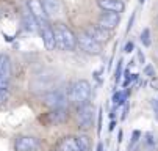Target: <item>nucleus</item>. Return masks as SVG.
Masks as SVG:
<instances>
[{"instance_id":"nucleus-1","label":"nucleus","mask_w":158,"mask_h":151,"mask_svg":"<svg viewBox=\"0 0 158 151\" xmlns=\"http://www.w3.org/2000/svg\"><path fill=\"white\" fill-rule=\"evenodd\" d=\"M53 33H55V42H56V49L64 51V52H72L77 49L78 41L77 35L63 22H58L53 25Z\"/></svg>"},{"instance_id":"nucleus-2","label":"nucleus","mask_w":158,"mask_h":151,"mask_svg":"<svg viewBox=\"0 0 158 151\" xmlns=\"http://www.w3.org/2000/svg\"><path fill=\"white\" fill-rule=\"evenodd\" d=\"M89 99H91V83L85 79L75 80L69 90V101L78 109V107L88 104Z\"/></svg>"},{"instance_id":"nucleus-3","label":"nucleus","mask_w":158,"mask_h":151,"mask_svg":"<svg viewBox=\"0 0 158 151\" xmlns=\"http://www.w3.org/2000/svg\"><path fill=\"white\" fill-rule=\"evenodd\" d=\"M11 82V58L6 54H0V105L5 104L10 96Z\"/></svg>"},{"instance_id":"nucleus-4","label":"nucleus","mask_w":158,"mask_h":151,"mask_svg":"<svg viewBox=\"0 0 158 151\" xmlns=\"http://www.w3.org/2000/svg\"><path fill=\"white\" fill-rule=\"evenodd\" d=\"M27 7H28L30 14H31L33 19L36 20L38 29H42V27L50 25L49 13H47L46 7H44V2H42V0H28V2H27Z\"/></svg>"},{"instance_id":"nucleus-5","label":"nucleus","mask_w":158,"mask_h":151,"mask_svg":"<svg viewBox=\"0 0 158 151\" xmlns=\"http://www.w3.org/2000/svg\"><path fill=\"white\" fill-rule=\"evenodd\" d=\"M94 115H96V110H94V105L93 104H85L81 107L77 109V124H78V129L80 131H88L94 126Z\"/></svg>"},{"instance_id":"nucleus-6","label":"nucleus","mask_w":158,"mask_h":151,"mask_svg":"<svg viewBox=\"0 0 158 151\" xmlns=\"http://www.w3.org/2000/svg\"><path fill=\"white\" fill-rule=\"evenodd\" d=\"M77 41H78V46L81 47V51H85L86 54H91V55L102 54V44L99 41H96L91 35H88L85 30L77 36Z\"/></svg>"},{"instance_id":"nucleus-7","label":"nucleus","mask_w":158,"mask_h":151,"mask_svg":"<svg viewBox=\"0 0 158 151\" xmlns=\"http://www.w3.org/2000/svg\"><path fill=\"white\" fill-rule=\"evenodd\" d=\"M39 146V140L33 135H19L14 140V151H38Z\"/></svg>"},{"instance_id":"nucleus-8","label":"nucleus","mask_w":158,"mask_h":151,"mask_svg":"<svg viewBox=\"0 0 158 151\" xmlns=\"http://www.w3.org/2000/svg\"><path fill=\"white\" fill-rule=\"evenodd\" d=\"M121 22V14L119 13H114V11H102L99 19H97V25L113 32Z\"/></svg>"},{"instance_id":"nucleus-9","label":"nucleus","mask_w":158,"mask_h":151,"mask_svg":"<svg viewBox=\"0 0 158 151\" xmlns=\"http://www.w3.org/2000/svg\"><path fill=\"white\" fill-rule=\"evenodd\" d=\"M67 120V110L66 107H60V109H50V112L46 113V117L41 118V121L47 126H56L61 124Z\"/></svg>"},{"instance_id":"nucleus-10","label":"nucleus","mask_w":158,"mask_h":151,"mask_svg":"<svg viewBox=\"0 0 158 151\" xmlns=\"http://www.w3.org/2000/svg\"><path fill=\"white\" fill-rule=\"evenodd\" d=\"M85 32L88 35H91L96 41H99L100 44H106V42H110V39H111V32L100 27V25H89V27L85 29Z\"/></svg>"},{"instance_id":"nucleus-11","label":"nucleus","mask_w":158,"mask_h":151,"mask_svg":"<svg viewBox=\"0 0 158 151\" xmlns=\"http://www.w3.org/2000/svg\"><path fill=\"white\" fill-rule=\"evenodd\" d=\"M66 101H67V98L60 90L50 91V93L46 95V98H44V104H46L47 107H50V109H60V107H64Z\"/></svg>"},{"instance_id":"nucleus-12","label":"nucleus","mask_w":158,"mask_h":151,"mask_svg":"<svg viewBox=\"0 0 158 151\" xmlns=\"http://www.w3.org/2000/svg\"><path fill=\"white\" fill-rule=\"evenodd\" d=\"M41 32V38H42V44L46 47V51H55L56 49V42H55V33H53V27L47 25L39 29Z\"/></svg>"},{"instance_id":"nucleus-13","label":"nucleus","mask_w":158,"mask_h":151,"mask_svg":"<svg viewBox=\"0 0 158 151\" xmlns=\"http://www.w3.org/2000/svg\"><path fill=\"white\" fill-rule=\"evenodd\" d=\"M97 5L102 11H114L119 14L125 10L124 0H97Z\"/></svg>"},{"instance_id":"nucleus-14","label":"nucleus","mask_w":158,"mask_h":151,"mask_svg":"<svg viewBox=\"0 0 158 151\" xmlns=\"http://www.w3.org/2000/svg\"><path fill=\"white\" fill-rule=\"evenodd\" d=\"M56 151H80L78 146H77V142H75V137H64L60 140L58 146H56Z\"/></svg>"},{"instance_id":"nucleus-15","label":"nucleus","mask_w":158,"mask_h":151,"mask_svg":"<svg viewBox=\"0 0 158 151\" xmlns=\"http://www.w3.org/2000/svg\"><path fill=\"white\" fill-rule=\"evenodd\" d=\"M128 95H130L128 88H124V90H119V91H116L114 95H113V104H114L116 107H121V105H124V104L127 102V99H128Z\"/></svg>"},{"instance_id":"nucleus-16","label":"nucleus","mask_w":158,"mask_h":151,"mask_svg":"<svg viewBox=\"0 0 158 151\" xmlns=\"http://www.w3.org/2000/svg\"><path fill=\"white\" fill-rule=\"evenodd\" d=\"M75 142H77V146L80 151H91V140H89L88 135L80 134L75 137Z\"/></svg>"},{"instance_id":"nucleus-17","label":"nucleus","mask_w":158,"mask_h":151,"mask_svg":"<svg viewBox=\"0 0 158 151\" xmlns=\"http://www.w3.org/2000/svg\"><path fill=\"white\" fill-rule=\"evenodd\" d=\"M44 7H46L49 14H58V11H60L58 0H44Z\"/></svg>"},{"instance_id":"nucleus-18","label":"nucleus","mask_w":158,"mask_h":151,"mask_svg":"<svg viewBox=\"0 0 158 151\" xmlns=\"http://www.w3.org/2000/svg\"><path fill=\"white\" fill-rule=\"evenodd\" d=\"M141 42H143L144 47H149V46L152 44V39H150V29L146 27V29L141 32Z\"/></svg>"},{"instance_id":"nucleus-19","label":"nucleus","mask_w":158,"mask_h":151,"mask_svg":"<svg viewBox=\"0 0 158 151\" xmlns=\"http://www.w3.org/2000/svg\"><path fill=\"white\" fill-rule=\"evenodd\" d=\"M122 66H124V60L121 58L119 61H118V66H116V71H114V82H116V85L121 82V79H122Z\"/></svg>"},{"instance_id":"nucleus-20","label":"nucleus","mask_w":158,"mask_h":151,"mask_svg":"<svg viewBox=\"0 0 158 151\" xmlns=\"http://www.w3.org/2000/svg\"><path fill=\"white\" fill-rule=\"evenodd\" d=\"M143 137V134H141V131H133V134H131V142L128 143V149H133L135 148V145H136L138 142H139V139Z\"/></svg>"},{"instance_id":"nucleus-21","label":"nucleus","mask_w":158,"mask_h":151,"mask_svg":"<svg viewBox=\"0 0 158 151\" xmlns=\"http://www.w3.org/2000/svg\"><path fill=\"white\" fill-rule=\"evenodd\" d=\"M155 143H156V140H155L153 134L152 132H147L144 135V146L146 148H152V146H155Z\"/></svg>"},{"instance_id":"nucleus-22","label":"nucleus","mask_w":158,"mask_h":151,"mask_svg":"<svg viewBox=\"0 0 158 151\" xmlns=\"http://www.w3.org/2000/svg\"><path fill=\"white\" fill-rule=\"evenodd\" d=\"M144 74L147 76V77H155L156 76V71H155V68H153V64H146L144 66Z\"/></svg>"},{"instance_id":"nucleus-23","label":"nucleus","mask_w":158,"mask_h":151,"mask_svg":"<svg viewBox=\"0 0 158 151\" xmlns=\"http://www.w3.org/2000/svg\"><path fill=\"white\" fill-rule=\"evenodd\" d=\"M135 51V44H133V41H128L127 44H125V47H124V52L125 54H130V52H133Z\"/></svg>"},{"instance_id":"nucleus-24","label":"nucleus","mask_w":158,"mask_h":151,"mask_svg":"<svg viewBox=\"0 0 158 151\" xmlns=\"http://www.w3.org/2000/svg\"><path fill=\"white\" fill-rule=\"evenodd\" d=\"M152 109H153V113L158 120V99H152Z\"/></svg>"},{"instance_id":"nucleus-25","label":"nucleus","mask_w":158,"mask_h":151,"mask_svg":"<svg viewBox=\"0 0 158 151\" xmlns=\"http://www.w3.org/2000/svg\"><path fill=\"white\" fill-rule=\"evenodd\" d=\"M127 113H128V104L125 102V104H124V110H122V117H121V118L125 120V118H127Z\"/></svg>"},{"instance_id":"nucleus-26","label":"nucleus","mask_w":158,"mask_h":151,"mask_svg":"<svg viewBox=\"0 0 158 151\" xmlns=\"http://www.w3.org/2000/svg\"><path fill=\"white\" fill-rule=\"evenodd\" d=\"M136 54H138V60H139V63L143 64V63H144V60H146V57H144V54H143L141 51H138Z\"/></svg>"},{"instance_id":"nucleus-27","label":"nucleus","mask_w":158,"mask_h":151,"mask_svg":"<svg viewBox=\"0 0 158 151\" xmlns=\"http://www.w3.org/2000/svg\"><path fill=\"white\" fill-rule=\"evenodd\" d=\"M133 19H135V13L131 14V19L128 20V27H127V32H130V29L133 27Z\"/></svg>"},{"instance_id":"nucleus-28","label":"nucleus","mask_w":158,"mask_h":151,"mask_svg":"<svg viewBox=\"0 0 158 151\" xmlns=\"http://www.w3.org/2000/svg\"><path fill=\"white\" fill-rule=\"evenodd\" d=\"M97 151H103V146H102V143H99V145H97Z\"/></svg>"},{"instance_id":"nucleus-29","label":"nucleus","mask_w":158,"mask_h":151,"mask_svg":"<svg viewBox=\"0 0 158 151\" xmlns=\"http://www.w3.org/2000/svg\"><path fill=\"white\" fill-rule=\"evenodd\" d=\"M114 129V121H111V124H110V131H113Z\"/></svg>"},{"instance_id":"nucleus-30","label":"nucleus","mask_w":158,"mask_h":151,"mask_svg":"<svg viewBox=\"0 0 158 151\" xmlns=\"http://www.w3.org/2000/svg\"><path fill=\"white\" fill-rule=\"evenodd\" d=\"M138 151H150V148H146V146H144L143 149H138Z\"/></svg>"},{"instance_id":"nucleus-31","label":"nucleus","mask_w":158,"mask_h":151,"mask_svg":"<svg viewBox=\"0 0 158 151\" xmlns=\"http://www.w3.org/2000/svg\"><path fill=\"white\" fill-rule=\"evenodd\" d=\"M144 2H146V0H139V3H141V5H143V3H144Z\"/></svg>"},{"instance_id":"nucleus-32","label":"nucleus","mask_w":158,"mask_h":151,"mask_svg":"<svg viewBox=\"0 0 158 151\" xmlns=\"http://www.w3.org/2000/svg\"><path fill=\"white\" fill-rule=\"evenodd\" d=\"M156 22H158V17H156Z\"/></svg>"}]
</instances>
